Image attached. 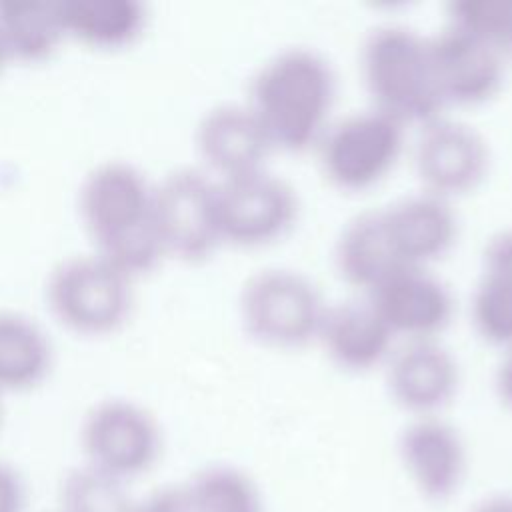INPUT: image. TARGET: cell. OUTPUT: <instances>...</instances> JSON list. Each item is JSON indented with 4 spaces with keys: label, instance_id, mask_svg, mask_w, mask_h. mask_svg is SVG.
<instances>
[{
    "label": "cell",
    "instance_id": "cell-1",
    "mask_svg": "<svg viewBox=\"0 0 512 512\" xmlns=\"http://www.w3.org/2000/svg\"><path fill=\"white\" fill-rule=\"evenodd\" d=\"M334 98L336 76L330 62L310 46H288L256 68L246 104L274 148L302 152L316 146L332 122Z\"/></svg>",
    "mask_w": 512,
    "mask_h": 512
},
{
    "label": "cell",
    "instance_id": "cell-2",
    "mask_svg": "<svg viewBox=\"0 0 512 512\" xmlns=\"http://www.w3.org/2000/svg\"><path fill=\"white\" fill-rule=\"evenodd\" d=\"M154 184L130 162L106 160L80 186V216L94 252L126 274H144L164 256L152 218Z\"/></svg>",
    "mask_w": 512,
    "mask_h": 512
},
{
    "label": "cell",
    "instance_id": "cell-3",
    "mask_svg": "<svg viewBox=\"0 0 512 512\" xmlns=\"http://www.w3.org/2000/svg\"><path fill=\"white\" fill-rule=\"evenodd\" d=\"M360 72L372 106L404 124L422 126L446 106L434 80L428 36L406 24L388 22L366 34Z\"/></svg>",
    "mask_w": 512,
    "mask_h": 512
},
{
    "label": "cell",
    "instance_id": "cell-4",
    "mask_svg": "<svg viewBox=\"0 0 512 512\" xmlns=\"http://www.w3.org/2000/svg\"><path fill=\"white\" fill-rule=\"evenodd\" d=\"M328 304L318 284L290 266L252 272L238 296L244 328L270 346H302L318 336Z\"/></svg>",
    "mask_w": 512,
    "mask_h": 512
},
{
    "label": "cell",
    "instance_id": "cell-5",
    "mask_svg": "<svg viewBox=\"0 0 512 512\" xmlns=\"http://www.w3.org/2000/svg\"><path fill=\"white\" fill-rule=\"evenodd\" d=\"M406 124L368 106L332 120L316 150L326 178L346 190H362L382 180L404 148Z\"/></svg>",
    "mask_w": 512,
    "mask_h": 512
},
{
    "label": "cell",
    "instance_id": "cell-6",
    "mask_svg": "<svg viewBox=\"0 0 512 512\" xmlns=\"http://www.w3.org/2000/svg\"><path fill=\"white\" fill-rule=\"evenodd\" d=\"M54 316L82 334L116 330L132 306V278L96 252L60 260L46 282Z\"/></svg>",
    "mask_w": 512,
    "mask_h": 512
},
{
    "label": "cell",
    "instance_id": "cell-7",
    "mask_svg": "<svg viewBox=\"0 0 512 512\" xmlns=\"http://www.w3.org/2000/svg\"><path fill=\"white\" fill-rule=\"evenodd\" d=\"M84 464L130 484L154 468L162 432L154 414L128 398L96 402L80 428Z\"/></svg>",
    "mask_w": 512,
    "mask_h": 512
},
{
    "label": "cell",
    "instance_id": "cell-8",
    "mask_svg": "<svg viewBox=\"0 0 512 512\" xmlns=\"http://www.w3.org/2000/svg\"><path fill=\"white\" fill-rule=\"evenodd\" d=\"M152 218L166 254L202 260L222 244L216 178L182 166L154 184Z\"/></svg>",
    "mask_w": 512,
    "mask_h": 512
},
{
    "label": "cell",
    "instance_id": "cell-9",
    "mask_svg": "<svg viewBox=\"0 0 512 512\" xmlns=\"http://www.w3.org/2000/svg\"><path fill=\"white\" fill-rule=\"evenodd\" d=\"M222 242L262 246L284 236L298 216V192L280 174L258 168L216 178Z\"/></svg>",
    "mask_w": 512,
    "mask_h": 512
},
{
    "label": "cell",
    "instance_id": "cell-10",
    "mask_svg": "<svg viewBox=\"0 0 512 512\" xmlns=\"http://www.w3.org/2000/svg\"><path fill=\"white\" fill-rule=\"evenodd\" d=\"M414 166L422 190L452 200L476 188L490 166V144L470 122L444 114L420 126Z\"/></svg>",
    "mask_w": 512,
    "mask_h": 512
},
{
    "label": "cell",
    "instance_id": "cell-11",
    "mask_svg": "<svg viewBox=\"0 0 512 512\" xmlns=\"http://www.w3.org/2000/svg\"><path fill=\"white\" fill-rule=\"evenodd\" d=\"M366 298L394 336L438 338L454 312L450 286L430 266L400 264L386 274Z\"/></svg>",
    "mask_w": 512,
    "mask_h": 512
},
{
    "label": "cell",
    "instance_id": "cell-12",
    "mask_svg": "<svg viewBox=\"0 0 512 512\" xmlns=\"http://www.w3.org/2000/svg\"><path fill=\"white\" fill-rule=\"evenodd\" d=\"M398 456L412 486L430 502L450 500L468 468L460 430L440 414L412 416L400 430Z\"/></svg>",
    "mask_w": 512,
    "mask_h": 512
},
{
    "label": "cell",
    "instance_id": "cell-13",
    "mask_svg": "<svg viewBox=\"0 0 512 512\" xmlns=\"http://www.w3.org/2000/svg\"><path fill=\"white\" fill-rule=\"evenodd\" d=\"M428 52L444 104L486 102L504 82L506 58L454 22L428 36Z\"/></svg>",
    "mask_w": 512,
    "mask_h": 512
},
{
    "label": "cell",
    "instance_id": "cell-14",
    "mask_svg": "<svg viewBox=\"0 0 512 512\" xmlns=\"http://www.w3.org/2000/svg\"><path fill=\"white\" fill-rule=\"evenodd\" d=\"M460 384V364L440 338H412L386 358V386L412 416L440 414Z\"/></svg>",
    "mask_w": 512,
    "mask_h": 512
},
{
    "label": "cell",
    "instance_id": "cell-15",
    "mask_svg": "<svg viewBox=\"0 0 512 512\" xmlns=\"http://www.w3.org/2000/svg\"><path fill=\"white\" fill-rule=\"evenodd\" d=\"M196 148L216 178H230L266 168L274 144L246 102H222L198 120Z\"/></svg>",
    "mask_w": 512,
    "mask_h": 512
},
{
    "label": "cell",
    "instance_id": "cell-16",
    "mask_svg": "<svg viewBox=\"0 0 512 512\" xmlns=\"http://www.w3.org/2000/svg\"><path fill=\"white\" fill-rule=\"evenodd\" d=\"M382 222L400 264L430 266L454 244L458 214L452 200L418 190L380 208Z\"/></svg>",
    "mask_w": 512,
    "mask_h": 512
},
{
    "label": "cell",
    "instance_id": "cell-17",
    "mask_svg": "<svg viewBox=\"0 0 512 512\" xmlns=\"http://www.w3.org/2000/svg\"><path fill=\"white\" fill-rule=\"evenodd\" d=\"M316 338L338 366L368 370L386 362L396 336L368 298H350L328 304Z\"/></svg>",
    "mask_w": 512,
    "mask_h": 512
},
{
    "label": "cell",
    "instance_id": "cell-18",
    "mask_svg": "<svg viewBox=\"0 0 512 512\" xmlns=\"http://www.w3.org/2000/svg\"><path fill=\"white\" fill-rule=\"evenodd\" d=\"M334 262L340 276L366 294L400 266L380 208L362 210L346 220L334 242Z\"/></svg>",
    "mask_w": 512,
    "mask_h": 512
},
{
    "label": "cell",
    "instance_id": "cell-19",
    "mask_svg": "<svg viewBox=\"0 0 512 512\" xmlns=\"http://www.w3.org/2000/svg\"><path fill=\"white\" fill-rule=\"evenodd\" d=\"M64 34L96 48L132 42L146 24V8L136 0H64Z\"/></svg>",
    "mask_w": 512,
    "mask_h": 512
},
{
    "label": "cell",
    "instance_id": "cell-20",
    "mask_svg": "<svg viewBox=\"0 0 512 512\" xmlns=\"http://www.w3.org/2000/svg\"><path fill=\"white\" fill-rule=\"evenodd\" d=\"M52 362L44 328L16 310H0V392L36 386Z\"/></svg>",
    "mask_w": 512,
    "mask_h": 512
},
{
    "label": "cell",
    "instance_id": "cell-21",
    "mask_svg": "<svg viewBox=\"0 0 512 512\" xmlns=\"http://www.w3.org/2000/svg\"><path fill=\"white\" fill-rule=\"evenodd\" d=\"M64 36L60 2H0V46L6 58L42 60L54 52Z\"/></svg>",
    "mask_w": 512,
    "mask_h": 512
},
{
    "label": "cell",
    "instance_id": "cell-22",
    "mask_svg": "<svg viewBox=\"0 0 512 512\" xmlns=\"http://www.w3.org/2000/svg\"><path fill=\"white\" fill-rule=\"evenodd\" d=\"M196 512H264L258 484L244 470L212 464L186 480Z\"/></svg>",
    "mask_w": 512,
    "mask_h": 512
},
{
    "label": "cell",
    "instance_id": "cell-23",
    "mask_svg": "<svg viewBox=\"0 0 512 512\" xmlns=\"http://www.w3.org/2000/svg\"><path fill=\"white\" fill-rule=\"evenodd\" d=\"M58 512H138V500L126 482L82 464L64 476Z\"/></svg>",
    "mask_w": 512,
    "mask_h": 512
},
{
    "label": "cell",
    "instance_id": "cell-24",
    "mask_svg": "<svg viewBox=\"0 0 512 512\" xmlns=\"http://www.w3.org/2000/svg\"><path fill=\"white\" fill-rule=\"evenodd\" d=\"M470 316L480 336L500 346L512 344V284L480 272L470 296Z\"/></svg>",
    "mask_w": 512,
    "mask_h": 512
},
{
    "label": "cell",
    "instance_id": "cell-25",
    "mask_svg": "<svg viewBox=\"0 0 512 512\" xmlns=\"http://www.w3.org/2000/svg\"><path fill=\"white\" fill-rule=\"evenodd\" d=\"M448 22H454L512 58V0H454L448 6Z\"/></svg>",
    "mask_w": 512,
    "mask_h": 512
},
{
    "label": "cell",
    "instance_id": "cell-26",
    "mask_svg": "<svg viewBox=\"0 0 512 512\" xmlns=\"http://www.w3.org/2000/svg\"><path fill=\"white\" fill-rule=\"evenodd\" d=\"M480 272L512 282V226L500 228L486 240Z\"/></svg>",
    "mask_w": 512,
    "mask_h": 512
},
{
    "label": "cell",
    "instance_id": "cell-27",
    "mask_svg": "<svg viewBox=\"0 0 512 512\" xmlns=\"http://www.w3.org/2000/svg\"><path fill=\"white\" fill-rule=\"evenodd\" d=\"M138 512H196L186 482L168 484L138 500Z\"/></svg>",
    "mask_w": 512,
    "mask_h": 512
},
{
    "label": "cell",
    "instance_id": "cell-28",
    "mask_svg": "<svg viewBox=\"0 0 512 512\" xmlns=\"http://www.w3.org/2000/svg\"><path fill=\"white\" fill-rule=\"evenodd\" d=\"M26 486L20 472L0 460V512H24Z\"/></svg>",
    "mask_w": 512,
    "mask_h": 512
},
{
    "label": "cell",
    "instance_id": "cell-29",
    "mask_svg": "<svg viewBox=\"0 0 512 512\" xmlns=\"http://www.w3.org/2000/svg\"><path fill=\"white\" fill-rule=\"evenodd\" d=\"M494 386L498 398L512 410V344L504 346V354L496 364Z\"/></svg>",
    "mask_w": 512,
    "mask_h": 512
},
{
    "label": "cell",
    "instance_id": "cell-30",
    "mask_svg": "<svg viewBox=\"0 0 512 512\" xmlns=\"http://www.w3.org/2000/svg\"><path fill=\"white\" fill-rule=\"evenodd\" d=\"M470 512H512V494H490L476 502Z\"/></svg>",
    "mask_w": 512,
    "mask_h": 512
},
{
    "label": "cell",
    "instance_id": "cell-31",
    "mask_svg": "<svg viewBox=\"0 0 512 512\" xmlns=\"http://www.w3.org/2000/svg\"><path fill=\"white\" fill-rule=\"evenodd\" d=\"M6 60V56H4V50H2V46H0V64Z\"/></svg>",
    "mask_w": 512,
    "mask_h": 512
},
{
    "label": "cell",
    "instance_id": "cell-32",
    "mask_svg": "<svg viewBox=\"0 0 512 512\" xmlns=\"http://www.w3.org/2000/svg\"><path fill=\"white\" fill-rule=\"evenodd\" d=\"M0 420H2V392H0Z\"/></svg>",
    "mask_w": 512,
    "mask_h": 512
}]
</instances>
